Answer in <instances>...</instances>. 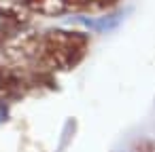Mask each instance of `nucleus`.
I'll return each mask as SVG.
<instances>
[{
    "instance_id": "423d86ee",
    "label": "nucleus",
    "mask_w": 155,
    "mask_h": 152,
    "mask_svg": "<svg viewBox=\"0 0 155 152\" xmlns=\"http://www.w3.org/2000/svg\"><path fill=\"white\" fill-rule=\"evenodd\" d=\"M132 152H155V139H142V141H138L132 148Z\"/></svg>"
},
{
    "instance_id": "20e7f679",
    "label": "nucleus",
    "mask_w": 155,
    "mask_h": 152,
    "mask_svg": "<svg viewBox=\"0 0 155 152\" xmlns=\"http://www.w3.org/2000/svg\"><path fill=\"white\" fill-rule=\"evenodd\" d=\"M21 2L38 15L60 17L66 13H87L89 0H21Z\"/></svg>"
},
{
    "instance_id": "f257e3e1",
    "label": "nucleus",
    "mask_w": 155,
    "mask_h": 152,
    "mask_svg": "<svg viewBox=\"0 0 155 152\" xmlns=\"http://www.w3.org/2000/svg\"><path fill=\"white\" fill-rule=\"evenodd\" d=\"M89 38L77 30H47L38 36L36 55L32 61V70L58 74L74 70L87 55Z\"/></svg>"
},
{
    "instance_id": "39448f33",
    "label": "nucleus",
    "mask_w": 155,
    "mask_h": 152,
    "mask_svg": "<svg viewBox=\"0 0 155 152\" xmlns=\"http://www.w3.org/2000/svg\"><path fill=\"white\" fill-rule=\"evenodd\" d=\"M119 0H89L87 5V13H102L106 9H113Z\"/></svg>"
},
{
    "instance_id": "7ed1b4c3",
    "label": "nucleus",
    "mask_w": 155,
    "mask_h": 152,
    "mask_svg": "<svg viewBox=\"0 0 155 152\" xmlns=\"http://www.w3.org/2000/svg\"><path fill=\"white\" fill-rule=\"evenodd\" d=\"M32 11L21 0H0V42L11 34L30 28Z\"/></svg>"
},
{
    "instance_id": "f03ea898",
    "label": "nucleus",
    "mask_w": 155,
    "mask_h": 152,
    "mask_svg": "<svg viewBox=\"0 0 155 152\" xmlns=\"http://www.w3.org/2000/svg\"><path fill=\"white\" fill-rule=\"evenodd\" d=\"M53 74L32 70V68H21L13 64H0V104L15 101L32 91L38 89H49L53 87Z\"/></svg>"
}]
</instances>
